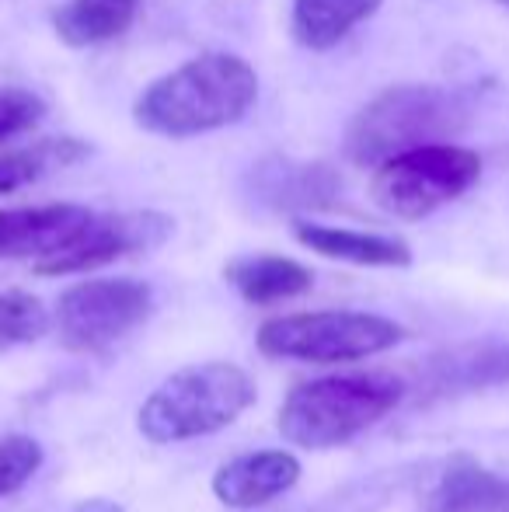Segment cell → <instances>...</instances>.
Returning a JSON list of instances; mask_svg holds the SVG:
<instances>
[{
    "mask_svg": "<svg viewBox=\"0 0 509 512\" xmlns=\"http://www.w3.org/2000/svg\"><path fill=\"white\" fill-rule=\"evenodd\" d=\"M293 234L304 248L318 251L335 262L349 265H370V269H405L412 262V248L398 237L384 234H363V230H346V227H321V223L297 220Z\"/></svg>",
    "mask_w": 509,
    "mask_h": 512,
    "instance_id": "7c38bea8",
    "label": "cell"
},
{
    "mask_svg": "<svg viewBox=\"0 0 509 512\" xmlns=\"http://www.w3.org/2000/svg\"><path fill=\"white\" fill-rule=\"evenodd\" d=\"M258 98V74L234 53H203L157 77L133 105L140 129L168 140L234 126Z\"/></svg>",
    "mask_w": 509,
    "mask_h": 512,
    "instance_id": "6da1fadb",
    "label": "cell"
},
{
    "mask_svg": "<svg viewBox=\"0 0 509 512\" xmlns=\"http://www.w3.org/2000/svg\"><path fill=\"white\" fill-rule=\"evenodd\" d=\"M49 328L46 307L21 290H4L0 293V352L14 349V345H28L35 338H42Z\"/></svg>",
    "mask_w": 509,
    "mask_h": 512,
    "instance_id": "d6986e66",
    "label": "cell"
},
{
    "mask_svg": "<svg viewBox=\"0 0 509 512\" xmlns=\"http://www.w3.org/2000/svg\"><path fill=\"white\" fill-rule=\"evenodd\" d=\"M171 234V220L164 213H91L77 234H70L60 248L35 258L39 276H70L109 265L116 258L150 251Z\"/></svg>",
    "mask_w": 509,
    "mask_h": 512,
    "instance_id": "ba28073f",
    "label": "cell"
},
{
    "mask_svg": "<svg viewBox=\"0 0 509 512\" xmlns=\"http://www.w3.org/2000/svg\"><path fill=\"white\" fill-rule=\"evenodd\" d=\"M46 115V102L28 88H0V143L35 129Z\"/></svg>",
    "mask_w": 509,
    "mask_h": 512,
    "instance_id": "44dd1931",
    "label": "cell"
},
{
    "mask_svg": "<svg viewBox=\"0 0 509 512\" xmlns=\"http://www.w3.org/2000/svg\"><path fill=\"white\" fill-rule=\"evenodd\" d=\"M70 512H126V509L116 506V502H109V499H88V502H81V506L70 509Z\"/></svg>",
    "mask_w": 509,
    "mask_h": 512,
    "instance_id": "7402d4cb",
    "label": "cell"
},
{
    "mask_svg": "<svg viewBox=\"0 0 509 512\" xmlns=\"http://www.w3.org/2000/svg\"><path fill=\"white\" fill-rule=\"evenodd\" d=\"M499 4H506V7H509V0H499Z\"/></svg>",
    "mask_w": 509,
    "mask_h": 512,
    "instance_id": "603a6c76",
    "label": "cell"
},
{
    "mask_svg": "<svg viewBox=\"0 0 509 512\" xmlns=\"http://www.w3.org/2000/svg\"><path fill=\"white\" fill-rule=\"evenodd\" d=\"M231 286L248 304H279V300L300 297L311 290V269L283 255H248L224 269Z\"/></svg>",
    "mask_w": 509,
    "mask_h": 512,
    "instance_id": "5bb4252c",
    "label": "cell"
},
{
    "mask_svg": "<svg viewBox=\"0 0 509 512\" xmlns=\"http://www.w3.org/2000/svg\"><path fill=\"white\" fill-rule=\"evenodd\" d=\"M405 338L401 324L363 310H311L272 317L258 328V349L300 363H356Z\"/></svg>",
    "mask_w": 509,
    "mask_h": 512,
    "instance_id": "5b68a950",
    "label": "cell"
},
{
    "mask_svg": "<svg viewBox=\"0 0 509 512\" xmlns=\"http://www.w3.org/2000/svg\"><path fill=\"white\" fill-rule=\"evenodd\" d=\"M429 512H509V481L475 460H454L429 492Z\"/></svg>",
    "mask_w": 509,
    "mask_h": 512,
    "instance_id": "4fadbf2b",
    "label": "cell"
},
{
    "mask_svg": "<svg viewBox=\"0 0 509 512\" xmlns=\"http://www.w3.org/2000/svg\"><path fill=\"white\" fill-rule=\"evenodd\" d=\"M384 0H293L290 32L304 49L325 53L339 46Z\"/></svg>",
    "mask_w": 509,
    "mask_h": 512,
    "instance_id": "9a60e30c",
    "label": "cell"
},
{
    "mask_svg": "<svg viewBox=\"0 0 509 512\" xmlns=\"http://www.w3.org/2000/svg\"><path fill=\"white\" fill-rule=\"evenodd\" d=\"M429 380L440 391H478L509 384V342H478L433 356Z\"/></svg>",
    "mask_w": 509,
    "mask_h": 512,
    "instance_id": "2e32d148",
    "label": "cell"
},
{
    "mask_svg": "<svg viewBox=\"0 0 509 512\" xmlns=\"http://www.w3.org/2000/svg\"><path fill=\"white\" fill-rule=\"evenodd\" d=\"M255 401V384L234 363H199L171 373L147 401L136 425L150 443H185L231 425Z\"/></svg>",
    "mask_w": 509,
    "mask_h": 512,
    "instance_id": "277c9868",
    "label": "cell"
},
{
    "mask_svg": "<svg viewBox=\"0 0 509 512\" xmlns=\"http://www.w3.org/2000/svg\"><path fill=\"white\" fill-rule=\"evenodd\" d=\"M300 481V464L293 453L258 450L234 457L213 474V495L231 509H255L290 492Z\"/></svg>",
    "mask_w": 509,
    "mask_h": 512,
    "instance_id": "30bf717a",
    "label": "cell"
},
{
    "mask_svg": "<svg viewBox=\"0 0 509 512\" xmlns=\"http://www.w3.org/2000/svg\"><path fill=\"white\" fill-rule=\"evenodd\" d=\"M133 4H136V0H133Z\"/></svg>",
    "mask_w": 509,
    "mask_h": 512,
    "instance_id": "cb8c5ba5",
    "label": "cell"
},
{
    "mask_svg": "<svg viewBox=\"0 0 509 512\" xmlns=\"http://www.w3.org/2000/svg\"><path fill=\"white\" fill-rule=\"evenodd\" d=\"M471 122L464 91L436 84H398L353 115L346 129V157L356 168H377L387 157L426 143H450Z\"/></svg>",
    "mask_w": 509,
    "mask_h": 512,
    "instance_id": "7a4b0ae2",
    "label": "cell"
},
{
    "mask_svg": "<svg viewBox=\"0 0 509 512\" xmlns=\"http://www.w3.org/2000/svg\"><path fill=\"white\" fill-rule=\"evenodd\" d=\"M405 398V380L391 370L318 377L293 387L279 411V432L304 450H332L374 429Z\"/></svg>",
    "mask_w": 509,
    "mask_h": 512,
    "instance_id": "3957f363",
    "label": "cell"
},
{
    "mask_svg": "<svg viewBox=\"0 0 509 512\" xmlns=\"http://www.w3.org/2000/svg\"><path fill=\"white\" fill-rule=\"evenodd\" d=\"M91 209L74 203L0 209V258H42L88 223Z\"/></svg>",
    "mask_w": 509,
    "mask_h": 512,
    "instance_id": "8fae6325",
    "label": "cell"
},
{
    "mask_svg": "<svg viewBox=\"0 0 509 512\" xmlns=\"http://www.w3.org/2000/svg\"><path fill=\"white\" fill-rule=\"evenodd\" d=\"M252 196L269 209H328L339 199V175L321 161L265 157L248 175Z\"/></svg>",
    "mask_w": 509,
    "mask_h": 512,
    "instance_id": "9c48e42d",
    "label": "cell"
},
{
    "mask_svg": "<svg viewBox=\"0 0 509 512\" xmlns=\"http://www.w3.org/2000/svg\"><path fill=\"white\" fill-rule=\"evenodd\" d=\"M42 464V446L32 436H4L0 439V499L18 492Z\"/></svg>",
    "mask_w": 509,
    "mask_h": 512,
    "instance_id": "ffe728a7",
    "label": "cell"
},
{
    "mask_svg": "<svg viewBox=\"0 0 509 512\" xmlns=\"http://www.w3.org/2000/svg\"><path fill=\"white\" fill-rule=\"evenodd\" d=\"M84 154H88V147L77 140H42L25 150H7V154H0V196L25 189V185L39 182L49 168L74 164Z\"/></svg>",
    "mask_w": 509,
    "mask_h": 512,
    "instance_id": "ac0fdd59",
    "label": "cell"
},
{
    "mask_svg": "<svg viewBox=\"0 0 509 512\" xmlns=\"http://www.w3.org/2000/svg\"><path fill=\"white\" fill-rule=\"evenodd\" d=\"M154 293L140 279H88L70 286L56 304V324L67 349L105 352L150 317Z\"/></svg>",
    "mask_w": 509,
    "mask_h": 512,
    "instance_id": "52a82bcc",
    "label": "cell"
},
{
    "mask_svg": "<svg viewBox=\"0 0 509 512\" xmlns=\"http://www.w3.org/2000/svg\"><path fill=\"white\" fill-rule=\"evenodd\" d=\"M136 18L133 0H67L53 14V28L60 42L74 49L102 46L109 39H119Z\"/></svg>",
    "mask_w": 509,
    "mask_h": 512,
    "instance_id": "e0dca14e",
    "label": "cell"
},
{
    "mask_svg": "<svg viewBox=\"0 0 509 512\" xmlns=\"http://www.w3.org/2000/svg\"><path fill=\"white\" fill-rule=\"evenodd\" d=\"M482 178V157L454 143H426L377 164L374 203L398 220H422Z\"/></svg>",
    "mask_w": 509,
    "mask_h": 512,
    "instance_id": "8992f818",
    "label": "cell"
}]
</instances>
